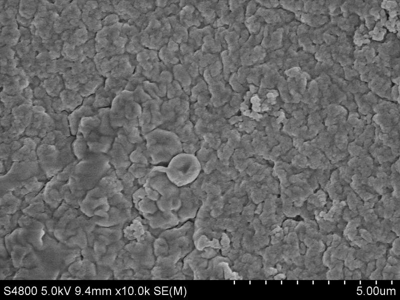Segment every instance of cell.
Here are the masks:
<instances>
[{
    "label": "cell",
    "mask_w": 400,
    "mask_h": 300,
    "mask_svg": "<svg viewBox=\"0 0 400 300\" xmlns=\"http://www.w3.org/2000/svg\"><path fill=\"white\" fill-rule=\"evenodd\" d=\"M166 173L170 180L176 185L186 184L194 178L198 172V166L192 157L185 154H178L170 161Z\"/></svg>",
    "instance_id": "6da1fadb"
}]
</instances>
